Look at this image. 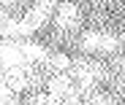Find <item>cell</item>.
Returning a JSON list of instances; mask_svg holds the SVG:
<instances>
[{
    "instance_id": "obj_15",
    "label": "cell",
    "mask_w": 125,
    "mask_h": 105,
    "mask_svg": "<svg viewBox=\"0 0 125 105\" xmlns=\"http://www.w3.org/2000/svg\"><path fill=\"white\" fill-rule=\"evenodd\" d=\"M122 43H125V32H122Z\"/></svg>"
},
{
    "instance_id": "obj_7",
    "label": "cell",
    "mask_w": 125,
    "mask_h": 105,
    "mask_svg": "<svg viewBox=\"0 0 125 105\" xmlns=\"http://www.w3.org/2000/svg\"><path fill=\"white\" fill-rule=\"evenodd\" d=\"M16 92L8 86V83H0V105H16Z\"/></svg>"
},
{
    "instance_id": "obj_6",
    "label": "cell",
    "mask_w": 125,
    "mask_h": 105,
    "mask_svg": "<svg viewBox=\"0 0 125 105\" xmlns=\"http://www.w3.org/2000/svg\"><path fill=\"white\" fill-rule=\"evenodd\" d=\"M19 49H22L25 59H33V62H44L46 59V49L38 46V43H19Z\"/></svg>"
},
{
    "instance_id": "obj_4",
    "label": "cell",
    "mask_w": 125,
    "mask_h": 105,
    "mask_svg": "<svg viewBox=\"0 0 125 105\" xmlns=\"http://www.w3.org/2000/svg\"><path fill=\"white\" fill-rule=\"evenodd\" d=\"M6 83H8L14 92H25V89H30V73H27V65L8 68V70H6Z\"/></svg>"
},
{
    "instance_id": "obj_14",
    "label": "cell",
    "mask_w": 125,
    "mask_h": 105,
    "mask_svg": "<svg viewBox=\"0 0 125 105\" xmlns=\"http://www.w3.org/2000/svg\"><path fill=\"white\" fill-rule=\"evenodd\" d=\"M8 3H11V0H0V6H8Z\"/></svg>"
},
{
    "instance_id": "obj_10",
    "label": "cell",
    "mask_w": 125,
    "mask_h": 105,
    "mask_svg": "<svg viewBox=\"0 0 125 105\" xmlns=\"http://www.w3.org/2000/svg\"><path fill=\"white\" fill-rule=\"evenodd\" d=\"M52 68L62 73V70H68V68H71V59H68L65 54H57V57H52Z\"/></svg>"
},
{
    "instance_id": "obj_16",
    "label": "cell",
    "mask_w": 125,
    "mask_h": 105,
    "mask_svg": "<svg viewBox=\"0 0 125 105\" xmlns=\"http://www.w3.org/2000/svg\"><path fill=\"white\" fill-rule=\"evenodd\" d=\"M122 75H125V70H122Z\"/></svg>"
},
{
    "instance_id": "obj_3",
    "label": "cell",
    "mask_w": 125,
    "mask_h": 105,
    "mask_svg": "<svg viewBox=\"0 0 125 105\" xmlns=\"http://www.w3.org/2000/svg\"><path fill=\"white\" fill-rule=\"evenodd\" d=\"M54 22H57V27H62V30H73V27L79 24V8L71 3V0L60 3V6H57V16H54Z\"/></svg>"
},
{
    "instance_id": "obj_8",
    "label": "cell",
    "mask_w": 125,
    "mask_h": 105,
    "mask_svg": "<svg viewBox=\"0 0 125 105\" xmlns=\"http://www.w3.org/2000/svg\"><path fill=\"white\" fill-rule=\"evenodd\" d=\"M98 43H101V35L98 32H84V38H82L84 51H98Z\"/></svg>"
},
{
    "instance_id": "obj_2",
    "label": "cell",
    "mask_w": 125,
    "mask_h": 105,
    "mask_svg": "<svg viewBox=\"0 0 125 105\" xmlns=\"http://www.w3.org/2000/svg\"><path fill=\"white\" fill-rule=\"evenodd\" d=\"M46 86H49V92H46V94H49V102H52V105H57L62 97H68V94H73V92H76L68 75H54V78H49Z\"/></svg>"
},
{
    "instance_id": "obj_12",
    "label": "cell",
    "mask_w": 125,
    "mask_h": 105,
    "mask_svg": "<svg viewBox=\"0 0 125 105\" xmlns=\"http://www.w3.org/2000/svg\"><path fill=\"white\" fill-rule=\"evenodd\" d=\"M57 105H82V102H79V92H73V94H68V97H62Z\"/></svg>"
},
{
    "instance_id": "obj_1",
    "label": "cell",
    "mask_w": 125,
    "mask_h": 105,
    "mask_svg": "<svg viewBox=\"0 0 125 105\" xmlns=\"http://www.w3.org/2000/svg\"><path fill=\"white\" fill-rule=\"evenodd\" d=\"M46 19H49V11H44V8L33 6V8L25 14V19L19 22V35H30V32L41 30V27L46 24Z\"/></svg>"
},
{
    "instance_id": "obj_11",
    "label": "cell",
    "mask_w": 125,
    "mask_h": 105,
    "mask_svg": "<svg viewBox=\"0 0 125 105\" xmlns=\"http://www.w3.org/2000/svg\"><path fill=\"white\" fill-rule=\"evenodd\" d=\"M27 105H52V102H49V94H33Z\"/></svg>"
},
{
    "instance_id": "obj_13",
    "label": "cell",
    "mask_w": 125,
    "mask_h": 105,
    "mask_svg": "<svg viewBox=\"0 0 125 105\" xmlns=\"http://www.w3.org/2000/svg\"><path fill=\"white\" fill-rule=\"evenodd\" d=\"M35 6H38V8H44V11H52V8L57 6V0H35Z\"/></svg>"
},
{
    "instance_id": "obj_5",
    "label": "cell",
    "mask_w": 125,
    "mask_h": 105,
    "mask_svg": "<svg viewBox=\"0 0 125 105\" xmlns=\"http://www.w3.org/2000/svg\"><path fill=\"white\" fill-rule=\"evenodd\" d=\"M0 62H3L6 70L25 65V54L19 49V43H0Z\"/></svg>"
},
{
    "instance_id": "obj_9",
    "label": "cell",
    "mask_w": 125,
    "mask_h": 105,
    "mask_svg": "<svg viewBox=\"0 0 125 105\" xmlns=\"http://www.w3.org/2000/svg\"><path fill=\"white\" fill-rule=\"evenodd\" d=\"M120 40L112 38V35H101V43H98V51H114Z\"/></svg>"
}]
</instances>
